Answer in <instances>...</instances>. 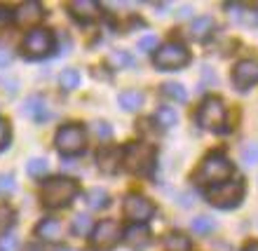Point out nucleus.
I'll return each mask as SVG.
<instances>
[{"mask_svg":"<svg viewBox=\"0 0 258 251\" xmlns=\"http://www.w3.org/2000/svg\"><path fill=\"white\" fill-rule=\"evenodd\" d=\"M235 176V167L225 155L221 153H211L204 157V162L200 164V169L192 174V181L204 188H214V185L223 183L228 178Z\"/></svg>","mask_w":258,"mask_h":251,"instance_id":"nucleus-1","label":"nucleus"},{"mask_svg":"<svg viewBox=\"0 0 258 251\" xmlns=\"http://www.w3.org/2000/svg\"><path fill=\"white\" fill-rule=\"evenodd\" d=\"M157 164V153L150 143H129L122 148V167L136 176H153Z\"/></svg>","mask_w":258,"mask_h":251,"instance_id":"nucleus-2","label":"nucleus"},{"mask_svg":"<svg viewBox=\"0 0 258 251\" xmlns=\"http://www.w3.org/2000/svg\"><path fill=\"white\" fill-rule=\"evenodd\" d=\"M78 193H80V188L73 178L54 176L45 181V185H42V204L47 209H63L78 197Z\"/></svg>","mask_w":258,"mask_h":251,"instance_id":"nucleus-3","label":"nucleus"},{"mask_svg":"<svg viewBox=\"0 0 258 251\" xmlns=\"http://www.w3.org/2000/svg\"><path fill=\"white\" fill-rule=\"evenodd\" d=\"M244 190H246L244 178H228L223 183L207 190V200L216 209H235L244 200Z\"/></svg>","mask_w":258,"mask_h":251,"instance_id":"nucleus-4","label":"nucleus"},{"mask_svg":"<svg viewBox=\"0 0 258 251\" xmlns=\"http://www.w3.org/2000/svg\"><path fill=\"white\" fill-rule=\"evenodd\" d=\"M197 124L207 132H225V122H228V113L225 106L218 96H207L202 101V106L197 108L195 115Z\"/></svg>","mask_w":258,"mask_h":251,"instance_id":"nucleus-5","label":"nucleus"},{"mask_svg":"<svg viewBox=\"0 0 258 251\" xmlns=\"http://www.w3.org/2000/svg\"><path fill=\"white\" fill-rule=\"evenodd\" d=\"M153 64L157 71H178L190 64V52L181 42H164V45H157Z\"/></svg>","mask_w":258,"mask_h":251,"instance_id":"nucleus-6","label":"nucleus"},{"mask_svg":"<svg viewBox=\"0 0 258 251\" xmlns=\"http://www.w3.org/2000/svg\"><path fill=\"white\" fill-rule=\"evenodd\" d=\"M52 49H54V35L47 28H33V31H28L24 42H21V52L31 61L45 59L47 54H52Z\"/></svg>","mask_w":258,"mask_h":251,"instance_id":"nucleus-7","label":"nucleus"},{"mask_svg":"<svg viewBox=\"0 0 258 251\" xmlns=\"http://www.w3.org/2000/svg\"><path fill=\"white\" fill-rule=\"evenodd\" d=\"M54 143H56V150L61 155H78L85 150V143H87V134L80 124H63L54 136Z\"/></svg>","mask_w":258,"mask_h":251,"instance_id":"nucleus-8","label":"nucleus"},{"mask_svg":"<svg viewBox=\"0 0 258 251\" xmlns=\"http://www.w3.org/2000/svg\"><path fill=\"white\" fill-rule=\"evenodd\" d=\"M92 246L96 251H110L115 249L122 239V228L115 223V221H101V223L94 225L92 230Z\"/></svg>","mask_w":258,"mask_h":251,"instance_id":"nucleus-9","label":"nucleus"},{"mask_svg":"<svg viewBox=\"0 0 258 251\" xmlns=\"http://www.w3.org/2000/svg\"><path fill=\"white\" fill-rule=\"evenodd\" d=\"M122 211L129 221H134V223H146V221L153 218L155 207H153V202H150L148 197L139 195V193H129L122 202Z\"/></svg>","mask_w":258,"mask_h":251,"instance_id":"nucleus-10","label":"nucleus"},{"mask_svg":"<svg viewBox=\"0 0 258 251\" xmlns=\"http://www.w3.org/2000/svg\"><path fill=\"white\" fill-rule=\"evenodd\" d=\"M232 85L239 92H246L253 85H258V59H242V61L235 64V68H232Z\"/></svg>","mask_w":258,"mask_h":251,"instance_id":"nucleus-11","label":"nucleus"},{"mask_svg":"<svg viewBox=\"0 0 258 251\" xmlns=\"http://www.w3.org/2000/svg\"><path fill=\"white\" fill-rule=\"evenodd\" d=\"M42 17H45V10H42V5L40 3H35V0H28V3L19 5L12 12L14 24L21 26V28H38V24H40Z\"/></svg>","mask_w":258,"mask_h":251,"instance_id":"nucleus-12","label":"nucleus"},{"mask_svg":"<svg viewBox=\"0 0 258 251\" xmlns=\"http://www.w3.org/2000/svg\"><path fill=\"white\" fill-rule=\"evenodd\" d=\"M66 10L71 12L73 19L82 21V24H89V21L99 19V14H101V7L94 0H71L66 5Z\"/></svg>","mask_w":258,"mask_h":251,"instance_id":"nucleus-13","label":"nucleus"},{"mask_svg":"<svg viewBox=\"0 0 258 251\" xmlns=\"http://www.w3.org/2000/svg\"><path fill=\"white\" fill-rule=\"evenodd\" d=\"M96 164L108 176L117 174L120 167H122V148H101L99 155H96Z\"/></svg>","mask_w":258,"mask_h":251,"instance_id":"nucleus-14","label":"nucleus"},{"mask_svg":"<svg viewBox=\"0 0 258 251\" xmlns=\"http://www.w3.org/2000/svg\"><path fill=\"white\" fill-rule=\"evenodd\" d=\"M122 235H124L122 242L132 251H143L150 244V230L146 228V223H134L132 228H127Z\"/></svg>","mask_w":258,"mask_h":251,"instance_id":"nucleus-15","label":"nucleus"},{"mask_svg":"<svg viewBox=\"0 0 258 251\" xmlns=\"http://www.w3.org/2000/svg\"><path fill=\"white\" fill-rule=\"evenodd\" d=\"M24 115L31 117L33 122H45V120L49 117V113H47V103H45V99H42V96H38V94L28 96L26 103H24Z\"/></svg>","mask_w":258,"mask_h":251,"instance_id":"nucleus-16","label":"nucleus"},{"mask_svg":"<svg viewBox=\"0 0 258 251\" xmlns=\"http://www.w3.org/2000/svg\"><path fill=\"white\" fill-rule=\"evenodd\" d=\"M214 28H216V24H214L211 17H195L190 24V38L195 42L209 40V35L214 33Z\"/></svg>","mask_w":258,"mask_h":251,"instance_id":"nucleus-17","label":"nucleus"},{"mask_svg":"<svg viewBox=\"0 0 258 251\" xmlns=\"http://www.w3.org/2000/svg\"><path fill=\"white\" fill-rule=\"evenodd\" d=\"M35 235H38L40 239H45V242H59L61 235H63V228L56 218H45L42 223H38Z\"/></svg>","mask_w":258,"mask_h":251,"instance_id":"nucleus-18","label":"nucleus"},{"mask_svg":"<svg viewBox=\"0 0 258 251\" xmlns=\"http://www.w3.org/2000/svg\"><path fill=\"white\" fill-rule=\"evenodd\" d=\"M143 101H146V96L139 92V89H124L117 94V106L127 113H136V110H141Z\"/></svg>","mask_w":258,"mask_h":251,"instance_id":"nucleus-19","label":"nucleus"},{"mask_svg":"<svg viewBox=\"0 0 258 251\" xmlns=\"http://www.w3.org/2000/svg\"><path fill=\"white\" fill-rule=\"evenodd\" d=\"M153 120H155L157 127L171 129V127H176V122H178V113H176L174 108H171V106H160V108L155 110Z\"/></svg>","mask_w":258,"mask_h":251,"instance_id":"nucleus-20","label":"nucleus"},{"mask_svg":"<svg viewBox=\"0 0 258 251\" xmlns=\"http://www.w3.org/2000/svg\"><path fill=\"white\" fill-rule=\"evenodd\" d=\"M87 204H89V209H96V211H101L106 209L110 204V195H108V190H103V188H92L87 190Z\"/></svg>","mask_w":258,"mask_h":251,"instance_id":"nucleus-21","label":"nucleus"},{"mask_svg":"<svg viewBox=\"0 0 258 251\" xmlns=\"http://www.w3.org/2000/svg\"><path fill=\"white\" fill-rule=\"evenodd\" d=\"M162 94L167 96V99H171V101H176V103L188 101V92H185V87L181 85V82H164Z\"/></svg>","mask_w":258,"mask_h":251,"instance_id":"nucleus-22","label":"nucleus"},{"mask_svg":"<svg viewBox=\"0 0 258 251\" xmlns=\"http://www.w3.org/2000/svg\"><path fill=\"white\" fill-rule=\"evenodd\" d=\"M92 230H94V223H92V218H89L87 214H78V216L73 218V235L87 237V235H92Z\"/></svg>","mask_w":258,"mask_h":251,"instance_id":"nucleus-23","label":"nucleus"},{"mask_svg":"<svg viewBox=\"0 0 258 251\" xmlns=\"http://www.w3.org/2000/svg\"><path fill=\"white\" fill-rule=\"evenodd\" d=\"M108 66L110 68H132L134 66V56L122 52V49H113L108 54Z\"/></svg>","mask_w":258,"mask_h":251,"instance_id":"nucleus-24","label":"nucleus"},{"mask_svg":"<svg viewBox=\"0 0 258 251\" xmlns=\"http://www.w3.org/2000/svg\"><path fill=\"white\" fill-rule=\"evenodd\" d=\"M164 246H167V251H190V239L181 235V232H174V235L167 237Z\"/></svg>","mask_w":258,"mask_h":251,"instance_id":"nucleus-25","label":"nucleus"},{"mask_svg":"<svg viewBox=\"0 0 258 251\" xmlns=\"http://www.w3.org/2000/svg\"><path fill=\"white\" fill-rule=\"evenodd\" d=\"M59 85H61L66 92H73L75 87H80V73L75 68H66L61 75H59Z\"/></svg>","mask_w":258,"mask_h":251,"instance_id":"nucleus-26","label":"nucleus"},{"mask_svg":"<svg viewBox=\"0 0 258 251\" xmlns=\"http://www.w3.org/2000/svg\"><path fill=\"white\" fill-rule=\"evenodd\" d=\"M190 228H192V232H197V235H209V232L216 230V221L209 216H197V218H192Z\"/></svg>","mask_w":258,"mask_h":251,"instance_id":"nucleus-27","label":"nucleus"},{"mask_svg":"<svg viewBox=\"0 0 258 251\" xmlns=\"http://www.w3.org/2000/svg\"><path fill=\"white\" fill-rule=\"evenodd\" d=\"M47 160L45 157H33V160H28L26 164V171H28V176H33V178H42L45 174H47Z\"/></svg>","mask_w":258,"mask_h":251,"instance_id":"nucleus-28","label":"nucleus"},{"mask_svg":"<svg viewBox=\"0 0 258 251\" xmlns=\"http://www.w3.org/2000/svg\"><path fill=\"white\" fill-rule=\"evenodd\" d=\"M239 160L246 167H256L258 164V143H246L244 148L239 150Z\"/></svg>","mask_w":258,"mask_h":251,"instance_id":"nucleus-29","label":"nucleus"},{"mask_svg":"<svg viewBox=\"0 0 258 251\" xmlns=\"http://www.w3.org/2000/svg\"><path fill=\"white\" fill-rule=\"evenodd\" d=\"M19 249H21V242L14 232L0 235V251H19Z\"/></svg>","mask_w":258,"mask_h":251,"instance_id":"nucleus-30","label":"nucleus"},{"mask_svg":"<svg viewBox=\"0 0 258 251\" xmlns=\"http://www.w3.org/2000/svg\"><path fill=\"white\" fill-rule=\"evenodd\" d=\"M12 225H14V211L3 204V207H0V235H5Z\"/></svg>","mask_w":258,"mask_h":251,"instance_id":"nucleus-31","label":"nucleus"},{"mask_svg":"<svg viewBox=\"0 0 258 251\" xmlns=\"http://www.w3.org/2000/svg\"><path fill=\"white\" fill-rule=\"evenodd\" d=\"M14 190H17V181H14L12 174H0V197H7V195H12Z\"/></svg>","mask_w":258,"mask_h":251,"instance_id":"nucleus-32","label":"nucleus"},{"mask_svg":"<svg viewBox=\"0 0 258 251\" xmlns=\"http://www.w3.org/2000/svg\"><path fill=\"white\" fill-rule=\"evenodd\" d=\"M136 47H139V52H146V54H148V52H155L157 38L155 35H143V38H139V45H136Z\"/></svg>","mask_w":258,"mask_h":251,"instance_id":"nucleus-33","label":"nucleus"},{"mask_svg":"<svg viewBox=\"0 0 258 251\" xmlns=\"http://www.w3.org/2000/svg\"><path fill=\"white\" fill-rule=\"evenodd\" d=\"M94 134L101 139V141H108L113 136V129H110L108 122H94Z\"/></svg>","mask_w":258,"mask_h":251,"instance_id":"nucleus-34","label":"nucleus"},{"mask_svg":"<svg viewBox=\"0 0 258 251\" xmlns=\"http://www.w3.org/2000/svg\"><path fill=\"white\" fill-rule=\"evenodd\" d=\"M10 146V122L0 117V150Z\"/></svg>","mask_w":258,"mask_h":251,"instance_id":"nucleus-35","label":"nucleus"},{"mask_svg":"<svg viewBox=\"0 0 258 251\" xmlns=\"http://www.w3.org/2000/svg\"><path fill=\"white\" fill-rule=\"evenodd\" d=\"M12 59H14V54L10 52L7 47H0V68H7L10 64H12Z\"/></svg>","mask_w":258,"mask_h":251,"instance_id":"nucleus-36","label":"nucleus"},{"mask_svg":"<svg viewBox=\"0 0 258 251\" xmlns=\"http://www.w3.org/2000/svg\"><path fill=\"white\" fill-rule=\"evenodd\" d=\"M190 14H192V7H190V5H183V7H178L176 17H178V19H188Z\"/></svg>","mask_w":258,"mask_h":251,"instance_id":"nucleus-37","label":"nucleus"},{"mask_svg":"<svg viewBox=\"0 0 258 251\" xmlns=\"http://www.w3.org/2000/svg\"><path fill=\"white\" fill-rule=\"evenodd\" d=\"M10 19H12V12H10V10H5V7H0V26H5Z\"/></svg>","mask_w":258,"mask_h":251,"instance_id":"nucleus-38","label":"nucleus"},{"mask_svg":"<svg viewBox=\"0 0 258 251\" xmlns=\"http://www.w3.org/2000/svg\"><path fill=\"white\" fill-rule=\"evenodd\" d=\"M242 251H258V242H251V244H246Z\"/></svg>","mask_w":258,"mask_h":251,"instance_id":"nucleus-39","label":"nucleus"},{"mask_svg":"<svg viewBox=\"0 0 258 251\" xmlns=\"http://www.w3.org/2000/svg\"><path fill=\"white\" fill-rule=\"evenodd\" d=\"M59 251H75V249H59Z\"/></svg>","mask_w":258,"mask_h":251,"instance_id":"nucleus-40","label":"nucleus"},{"mask_svg":"<svg viewBox=\"0 0 258 251\" xmlns=\"http://www.w3.org/2000/svg\"><path fill=\"white\" fill-rule=\"evenodd\" d=\"M256 21H258V19H256Z\"/></svg>","mask_w":258,"mask_h":251,"instance_id":"nucleus-41","label":"nucleus"}]
</instances>
